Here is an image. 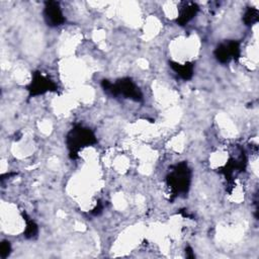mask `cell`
Segmentation results:
<instances>
[{"label":"cell","instance_id":"1","mask_svg":"<svg viewBox=\"0 0 259 259\" xmlns=\"http://www.w3.org/2000/svg\"><path fill=\"white\" fill-rule=\"evenodd\" d=\"M93 143H95V137L93 133L89 128L82 126H76L69 133L67 138V144L72 157H75L81 148Z\"/></svg>","mask_w":259,"mask_h":259},{"label":"cell","instance_id":"11","mask_svg":"<svg viewBox=\"0 0 259 259\" xmlns=\"http://www.w3.org/2000/svg\"><path fill=\"white\" fill-rule=\"evenodd\" d=\"M187 250H188V253H191V249H190V248H188ZM188 257H193V255H192V254H191V255H188Z\"/></svg>","mask_w":259,"mask_h":259},{"label":"cell","instance_id":"7","mask_svg":"<svg viewBox=\"0 0 259 259\" xmlns=\"http://www.w3.org/2000/svg\"><path fill=\"white\" fill-rule=\"evenodd\" d=\"M172 69L184 80H188L193 75V65L191 63H185L183 65L171 62L170 63Z\"/></svg>","mask_w":259,"mask_h":259},{"label":"cell","instance_id":"9","mask_svg":"<svg viewBox=\"0 0 259 259\" xmlns=\"http://www.w3.org/2000/svg\"><path fill=\"white\" fill-rule=\"evenodd\" d=\"M37 233V226L33 221H26V228H25V236L27 238H32Z\"/></svg>","mask_w":259,"mask_h":259},{"label":"cell","instance_id":"5","mask_svg":"<svg viewBox=\"0 0 259 259\" xmlns=\"http://www.w3.org/2000/svg\"><path fill=\"white\" fill-rule=\"evenodd\" d=\"M55 88V84L49 80L47 77L42 76L41 74H34L33 79L28 86V90L31 95H39L49 90H53Z\"/></svg>","mask_w":259,"mask_h":259},{"label":"cell","instance_id":"4","mask_svg":"<svg viewBox=\"0 0 259 259\" xmlns=\"http://www.w3.org/2000/svg\"><path fill=\"white\" fill-rule=\"evenodd\" d=\"M44 15L46 22L51 26H58L65 21V17L60 8V5L56 1L46 2Z\"/></svg>","mask_w":259,"mask_h":259},{"label":"cell","instance_id":"6","mask_svg":"<svg viewBox=\"0 0 259 259\" xmlns=\"http://www.w3.org/2000/svg\"><path fill=\"white\" fill-rule=\"evenodd\" d=\"M198 6L194 2H185L180 7L179 15L177 18V22L180 25L186 24L197 12Z\"/></svg>","mask_w":259,"mask_h":259},{"label":"cell","instance_id":"2","mask_svg":"<svg viewBox=\"0 0 259 259\" xmlns=\"http://www.w3.org/2000/svg\"><path fill=\"white\" fill-rule=\"evenodd\" d=\"M167 183L174 193L186 192L190 183V170L185 163H180L168 175Z\"/></svg>","mask_w":259,"mask_h":259},{"label":"cell","instance_id":"10","mask_svg":"<svg viewBox=\"0 0 259 259\" xmlns=\"http://www.w3.org/2000/svg\"><path fill=\"white\" fill-rule=\"evenodd\" d=\"M10 244L9 242L7 241H3L1 243V246H0V256L1 258H6L8 256V254L10 253Z\"/></svg>","mask_w":259,"mask_h":259},{"label":"cell","instance_id":"3","mask_svg":"<svg viewBox=\"0 0 259 259\" xmlns=\"http://www.w3.org/2000/svg\"><path fill=\"white\" fill-rule=\"evenodd\" d=\"M240 55L239 44L236 41H229L228 44L220 45L215 51L214 56L221 63H229L232 59H237Z\"/></svg>","mask_w":259,"mask_h":259},{"label":"cell","instance_id":"8","mask_svg":"<svg viewBox=\"0 0 259 259\" xmlns=\"http://www.w3.org/2000/svg\"><path fill=\"white\" fill-rule=\"evenodd\" d=\"M258 21V10L255 8H249L244 15V22L247 25H251Z\"/></svg>","mask_w":259,"mask_h":259}]
</instances>
